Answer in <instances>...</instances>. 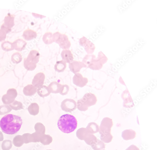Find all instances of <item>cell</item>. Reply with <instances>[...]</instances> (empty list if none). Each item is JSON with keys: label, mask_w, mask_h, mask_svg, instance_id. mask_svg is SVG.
I'll return each instance as SVG.
<instances>
[{"label": "cell", "mask_w": 157, "mask_h": 150, "mask_svg": "<svg viewBox=\"0 0 157 150\" xmlns=\"http://www.w3.org/2000/svg\"><path fill=\"white\" fill-rule=\"evenodd\" d=\"M22 123L20 117L9 114L4 116L0 121V127L4 133L13 135L19 131Z\"/></svg>", "instance_id": "cell-1"}, {"label": "cell", "mask_w": 157, "mask_h": 150, "mask_svg": "<svg viewBox=\"0 0 157 150\" xmlns=\"http://www.w3.org/2000/svg\"><path fill=\"white\" fill-rule=\"evenodd\" d=\"M58 126L62 132L69 133L74 131L77 126L76 118L73 115L65 114L61 116L58 120Z\"/></svg>", "instance_id": "cell-2"}, {"label": "cell", "mask_w": 157, "mask_h": 150, "mask_svg": "<svg viewBox=\"0 0 157 150\" xmlns=\"http://www.w3.org/2000/svg\"><path fill=\"white\" fill-rule=\"evenodd\" d=\"M40 54L36 50L30 51L27 58H25L24 61V66L28 71H32L35 69L36 64L39 61Z\"/></svg>", "instance_id": "cell-3"}, {"label": "cell", "mask_w": 157, "mask_h": 150, "mask_svg": "<svg viewBox=\"0 0 157 150\" xmlns=\"http://www.w3.org/2000/svg\"><path fill=\"white\" fill-rule=\"evenodd\" d=\"M53 37L54 42L58 44L61 48L64 50L70 48L71 43L68 36L66 35L57 32L54 34Z\"/></svg>", "instance_id": "cell-4"}, {"label": "cell", "mask_w": 157, "mask_h": 150, "mask_svg": "<svg viewBox=\"0 0 157 150\" xmlns=\"http://www.w3.org/2000/svg\"><path fill=\"white\" fill-rule=\"evenodd\" d=\"M113 126L112 119L108 117L103 118L99 127V133H111V128Z\"/></svg>", "instance_id": "cell-5"}, {"label": "cell", "mask_w": 157, "mask_h": 150, "mask_svg": "<svg viewBox=\"0 0 157 150\" xmlns=\"http://www.w3.org/2000/svg\"><path fill=\"white\" fill-rule=\"evenodd\" d=\"M17 96V92L16 89H9L8 90L7 93L3 96L2 100L4 104L10 105L15 101Z\"/></svg>", "instance_id": "cell-6"}, {"label": "cell", "mask_w": 157, "mask_h": 150, "mask_svg": "<svg viewBox=\"0 0 157 150\" xmlns=\"http://www.w3.org/2000/svg\"><path fill=\"white\" fill-rule=\"evenodd\" d=\"M75 101L73 99H67L61 103V107L62 110L65 112L71 113L75 110L76 108Z\"/></svg>", "instance_id": "cell-7"}, {"label": "cell", "mask_w": 157, "mask_h": 150, "mask_svg": "<svg viewBox=\"0 0 157 150\" xmlns=\"http://www.w3.org/2000/svg\"><path fill=\"white\" fill-rule=\"evenodd\" d=\"M81 99L84 104L88 107L94 105L97 101L95 95L91 93L86 94Z\"/></svg>", "instance_id": "cell-8"}, {"label": "cell", "mask_w": 157, "mask_h": 150, "mask_svg": "<svg viewBox=\"0 0 157 150\" xmlns=\"http://www.w3.org/2000/svg\"><path fill=\"white\" fill-rule=\"evenodd\" d=\"M88 82L87 79L83 77L80 73H76L73 78L74 84L78 87H83Z\"/></svg>", "instance_id": "cell-9"}, {"label": "cell", "mask_w": 157, "mask_h": 150, "mask_svg": "<svg viewBox=\"0 0 157 150\" xmlns=\"http://www.w3.org/2000/svg\"><path fill=\"white\" fill-rule=\"evenodd\" d=\"M45 76L43 73L36 74L34 76L32 82L33 85L36 88H39L43 86Z\"/></svg>", "instance_id": "cell-10"}, {"label": "cell", "mask_w": 157, "mask_h": 150, "mask_svg": "<svg viewBox=\"0 0 157 150\" xmlns=\"http://www.w3.org/2000/svg\"><path fill=\"white\" fill-rule=\"evenodd\" d=\"M15 16L11 15L10 13H8L4 19V23L2 26L8 29L11 30L12 27L15 25L14 19Z\"/></svg>", "instance_id": "cell-11"}, {"label": "cell", "mask_w": 157, "mask_h": 150, "mask_svg": "<svg viewBox=\"0 0 157 150\" xmlns=\"http://www.w3.org/2000/svg\"><path fill=\"white\" fill-rule=\"evenodd\" d=\"M61 56L65 62L71 63L73 62L74 58L71 51L68 49L64 50L62 51Z\"/></svg>", "instance_id": "cell-12"}, {"label": "cell", "mask_w": 157, "mask_h": 150, "mask_svg": "<svg viewBox=\"0 0 157 150\" xmlns=\"http://www.w3.org/2000/svg\"><path fill=\"white\" fill-rule=\"evenodd\" d=\"M136 132L132 129H127L124 131L122 133V137L125 141L134 139L136 136Z\"/></svg>", "instance_id": "cell-13"}, {"label": "cell", "mask_w": 157, "mask_h": 150, "mask_svg": "<svg viewBox=\"0 0 157 150\" xmlns=\"http://www.w3.org/2000/svg\"><path fill=\"white\" fill-rule=\"evenodd\" d=\"M13 44L15 49L21 51L25 48L27 43L22 39H18L15 40Z\"/></svg>", "instance_id": "cell-14"}, {"label": "cell", "mask_w": 157, "mask_h": 150, "mask_svg": "<svg viewBox=\"0 0 157 150\" xmlns=\"http://www.w3.org/2000/svg\"><path fill=\"white\" fill-rule=\"evenodd\" d=\"M37 89V88L32 84H29L24 88L23 92L25 96H31L36 93Z\"/></svg>", "instance_id": "cell-15"}, {"label": "cell", "mask_w": 157, "mask_h": 150, "mask_svg": "<svg viewBox=\"0 0 157 150\" xmlns=\"http://www.w3.org/2000/svg\"><path fill=\"white\" fill-rule=\"evenodd\" d=\"M37 36L36 32L29 29L25 30L22 36L24 38L27 40H30L36 38Z\"/></svg>", "instance_id": "cell-16"}, {"label": "cell", "mask_w": 157, "mask_h": 150, "mask_svg": "<svg viewBox=\"0 0 157 150\" xmlns=\"http://www.w3.org/2000/svg\"><path fill=\"white\" fill-rule=\"evenodd\" d=\"M36 92L39 96L42 97H47L51 93L49 88L44 85L38 88Z\"/></svg>", "instance_id": "cell-17"}, {"label": "cell", "mask_w": 157, "mask_h": 150, "mask_svg": "<svg viewBox=\"0 0 157 150\" xmlns=\"http://www.w3.org/2000/svg\"><path fill=\"white\" fill-rule=\"evenodd\" d=\"M90 134L86 128H82L77 131L76 134L78 139L81 140H84Z\"/></svg>", "instance_id": "cell-18"}, {"label": "cell", "mask_w": 157, "mask_h": 150, "mask_svg": "<svg viewBox=\"0 0 157 150\" xmlns=\"http://www.w3.org/2000/svg\"><path fill=\"white\" fill-rule=\"evenodd\" d=\"M28 110L30 114L32 115H37L39 111V107L36 103H32L29 107Z\"/></svg>", "instance_id": "cell-19"}, {"label": "cell", "mask_w": 157, "mask_h": 150, "mask_svg": "<svg viewBox=\"0 0 157 150\" xmlns=\"http://www.w3.org/2000/svg\"><path fill=\"white\" fill-rule=\"evenodd\" d=\"M86 129L90 134H93L99 132V127L95 122H92L88 125Z\"/></svg>", "instance_id": "cell-20"}, {"label": "cell", "mask_w": 157, "mask_h": 150, "mask_svg": "<svg viewBox=\"0 0 157 150\" xmlns=\"http://www.w3.org/2000/svg\"><path fill=\"white\" fill-rule=\"evenodd\" d=\"M66 67V63L62 60L56 62L55 66V69L57 72L60 73L63 72Z\"/></svg>", "instance_id": "cell-21"}, {"label": "cell", "mask_w": 157, "mask_h": 150, "mask_svg": "<svg viewBox=\"0 0 157 150\" xmlns=\"http://www.w3.org/2000/svg\"><path fill=\"white\" fill-rule=\"evenodd\" d=\"M100 138L103 142L108 143L111 142L113 139V136L111 133H100Z\"/></svg>", "instance_id": "cell-22"}, {"label": "cell", "mask_w": 157, "mask_h": 150, "mask_svg": "<svg viewBox=\"0 0 157 150\" xmlns=\"http://www.w3.org/2000/svg\"><path fill=\"white\" fill-rule=\"evenodd\" d=\"M53 141V138L49 135L44 134L43 135L40 140V143L44 145H48Z\"/></svg>", "instance_id": "cell-23"}, {"label": "cell", "mask_w": 157, "mask_h": 150, "mask_svg": "<svg viewBox=\"0 0 157 150\" xmlns=\"http://www.w3.org/2000/svg\"><path fill=\"white\" fill-rule=\"evenodd\" d=\"M98 139L93 134H90L84 141L86 144L91 146L96 143Z\"/></svg>", "instance_id": "cell-24"}, {"label": "cell", "mask_w": 157, "mask_h": 150, "mask_svg": "<svg viewBox=\"0 0 157 150\" xmlns=\"http://www.w3.org/2000/svg\"><path fill=\"white\" fill-rule=\"evenodd\" d=\"M9 106L11 108L12 110L17 111L23 109V105L22 103L20 102L15 100L12 103L9 105Z\"/></svg>", "instance_id": "cell-25"}, {"label": "cell", "mask_w": 157, "mask_h": 150, "mask_svg": "<svg viewBox=\"0 0 157 150\" xmlns=\"http://www.w3.org/2000/svg\"><path fill=\"white\" fill-rule=\"evenodd\" d=\"M83 66V64L77 61H74L70 63L69 67L70 69H72L75 67V68L73 73H75V72H77L79 71L80 70Z\"/></svg>", "instance_id": "cell-26"}, {"label": "cell", "mask_w": 157, "mask_h": 150, "mask_svg": "<svg viewBox=\"0 0 157 150\" xmlns=\"http://www.w3.org/2000/svg\"><path fill=\"white\" fill-rule=\"evenodd\" d=\"M35 129L38 133L41 135L45 134L46 131L45 127L41 122H37L35 125Z\"/></svg>", "instance_id": "cell-27"}, {"label": "cell", "mask_w": 157, "mask_h": 150, "mask_svg": "<svg viewBox=\"0 0 157 150\" xmlns=\"http://www.w3.org/2000/svg\"><path fill=\"white\" fill-rule=\"evenodd\" d=\"M22 59V56L21 54L17 52L12 54L11 60L13 63L17 64L21 62Z\"/></svg>", "instance_id": "cell-28"}, {"label": "cell", "mask_w": 157, "mask_h": 150, "mask_svg": "<svg viewBox=\"0 0 157 150\" xmlns=\"http://www.w3.org/2000/svg\"><path fill=\"white\" fill-rule=\"evenodd\" d=\"M2 48L4 51H9L14 49L13 43L9 41H5L2 43Z\"/></svg>", "instance_id": "cell-29"}, {"label": "cell", "mask_w": 157, "mask_h": 150, "mask_svg": "<svg viewBox=\"0 0 157 150\" xmlns=\"http://www.w3.org/2000/svg\"><path fill=\"white\" fill-rule=\"evenodd\" d=\"M91 147L94 150H101L105 148V145L104 142L99 139Z\"/></svg>", "instance_id": "cell-30"}, {"label": "cell", "mask_w": 157, "mask_h": 150, "mask_svg": "<svg viewBox=\"0 0 157 150\" xmlns=\"http://www.w3.org/2000/svg\"><path fill=\"white\" fill-rule=\"evenodd\" d=\"M12 110L9 106L3 105L0 106V115H2L10 113Z\"/></svg>", "instance_id": "cell-31"}, {"label": "cell", "mask_w": 157, "mask_h": 150, "mask_svg": "<svg viewBox=\"0 0 157 150\" xmlns=\"http://www.w3.org/2000/svg\"><path fill=\"white\" fill-rule=\"evenodd\" d=\"M45 34L44 36H45V38H43L44 43L46 44L52 43L54 42L53 35L51 33H47Z\"/></svg>", "instance_id": "cell-32"}, {"label": "cell", "mask_w": 157, "mask_h": 150, "mask_svg": "<svg viewBox=\"0 0 157 150\" xmlns=\"http://www.w3.org/2000/svg\"><path fill=\"white\" fill-rule=\"evenodd\" d=\"M77 107L78 110L81 111H85L88 109V107L84 104L81 99L77 101Z\"/></svg>", "instance_id": "cell-33"}, {"label": "cell", "mask_w": 157, "mask_h": 150, "mask_svg": "<svg viewBox=\"0 0 157 150\" xmlns=\"http://www.w3.org/2000/svg\"><path fill=\"white\" fill-rule=\"evenodd\" d=\"M6 34L5 32L0 29V42L6 39Z\"/></svg>", "instance_id": "cell-34"}, {"label": "cell", "mask_w": 157, "mask_h": 150, "mask_svg": "<svg viewBox=\"0 0 157 150\" xmlns=\"http://www.w3.org/2000/svg\"><path fill=\"white\" fill-rule=\"evenodd\" d=\"M126 150H140L139 148L136 146L132 145L128 147Z\"/></svg>", "instance_id": "cell-35"}, {"label": "cell", "mask_w": 157, "mask_h": 150, "mask_svg": "<svg viewBox=\"0 0 157 150\" xmlns=\"http://www.w3.org/2000/svg\"><path fill=\"white\" fill-rule=\"evenodd\" d=\"M51 150V149H48V150Z\"/></svg>", "instance_id": "cell-36"}, {"label": "cell", "mask_w": 157, "mask_h": 150, "mask_svg": "<svg viewBox=\"0 0 157 150\" xmlns=\"http://www.w3.org/2000/svg\"><path fill=\"white\" fill-rule=\"evenodd\" d=\"M105 150L103 149V150Z\"/></svg>", "instance_id": "cell-37"}]
</instances>
